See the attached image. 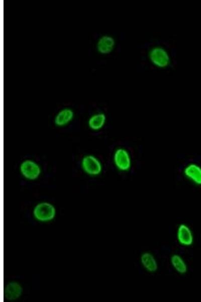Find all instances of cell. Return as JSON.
Masks as SVG:
<instances>
[{
  "instance_id": "1",
  "label": "cell",
  "mask_w": 201,
  "mask_h": 302,
  "mask_svg": "<svg viewBox=\"0 0 201 302\" xmlns=\"http://www.w3.org/2000/svg\"><path fill=\"white\" fill-rule=\"evenodd\" d=\"M151 63L159 69H165L170 64L171 58L168 52L161 46H154L148 52Z\"/></svg>"
},
{
  "instance_id": "2",
  "label": "cell",
  "mask_w": 201,
  "mask_h": 302,
  "mask_svg": "<svg viewBox=\"0 0 201 302\" xmlns=\"http://www.w3.org/2000/svg\"><path fill=\"white\" fill-rule=\"evenodd\" d=\"M113 161L116 167L121 172H128L132 167V158L125 148H117L114 153Z\"/></svg>"
},
{
  "instance_id": "13",
  "label": "cell",
  "mask_w": 201,
  "mask_h": 302,
  "mask_svg": "<svg viewBox=\"0 0 201 302\" xmlns=\"http://www.w3.org/2000/svg\"><path fill=\"white\" fill-rule=\"evenodd\" d=\"M107 121L106 116L104 113H98L92 115L89 119L88 125L91 129L99 131L105 126Z\"/></svg>"
},
{
  "instance_id": "11",
  "label": "cell",
  "mask_w": 201,
  "mask_h": 302,
  "mask_svg": "<svg viewBox=\"0 0 201 302\" xmlns=\"http://www.w3.org/2000/svg\"><path fill=\"white\" fill-rule=\"evenodd\" d=\"M173 269L178 274L184 275L188 271V266L183 258L178 254H172L170 259Z\"/></svg>"
},
{
  "instance_id": "5",
  "label": "cell",
  "mask_w": 201,
  "mask_h": 302,
  "mask_svg": "<svg viewBox=\"0 0 201 302\" xmlns=\"http://www.w3.org/2000/svg\"><path fill=\"white\" fill-rule=\"evenodd\" d=\"M82 166L86 173L92 176L100 174L103 170L101 162L97 157L91 155H87L83 158Z\"/></svg>"
},
{
  "instance_id": "7",
  "label": "cell",
  "mask_w": 201,
  "mask_h": 302,
  "mask_svg": "<svg viewBox=\"0 0 201 302\" xmlns=\"http://www.w3.org/2000/svg\"><path fill=\"white\" fill-rule=\"evenodd\" d=\"M115 46V39L110 35H105L98 39L96 44V49L99 54L107 55L114 51Z\"/></svg>"
},
{
  "instance_id": "8",
  "label": "cell",
  "mask_w": 201,
  "mask_h": 302,
  "mask_svg": "<svg viewBox=\"0 0 201 302\" xmlns=\"http://www.w3.org/2000/svg\"><path fill=\"white\" fill-rule=\"evenodd\" d=\"M183 174L194 184L201 186V166L194 163H189L184 168Z\"/></svg>"
},
{
  "instance_id": "10",
  "label": "cell",
  "mask_w": 201,
  "mask_h": 302,
  "mask_svg": "<svg viewBox=\"0 0 201 302\" xmlns=\"http://www.w3.org/2000/svg\"><path fill=\"white\" fill-rule=\"evenodd\" d=\"M74 116V112L71 109H63L56 115L55 123L58 127L65 126L73 120Z\"/></svg>"
},
{
  "instance_id": "12",
  "label": "cell",
  "mask_w": 201,
  "mask_h": 302,
  "mask_svg": "<svg viewBox=\"0 0 201 302\" xmlns=\"http://www.w3.org/2000/svg\"><path fill=\"white\" fill-rule=\"evenodd\" d=\"M23 292L22 286L16 282L10 283L7 286L5 295L6 298L9 300H15L18 299Z\"/></svg>"
},
{
  "instance_id": "4",
  "label": "cell",
  "mask_w": 201,
  "mask_h": 302,
  "mask_svg": "<svg viewBox=\"0 0 201 302\" xmlns=\"http://www.w3.org/2000/svg\"><path fill=\"white\" fill-rule=\"evenodd\" d=\"M20 171L24 177L31 180L38 179L42 173L40 166L32 160L23 161L20 166Z\"/></svg>"
},
{
  "instance_id": "3",
  "label": "cell",
  "mask_w": 201,
  "mask_h": 302,
  "mask_svg": "<svg viewBox=\"0 0 201 302\" xmlns=\"http://www.w3.org/2000/svg\"><path fill=\"white\" fill-rule=\"evenodd\" d=\"M34 214L39 221L49 222L54 219L56 214L55 207L50 203L44 202L37 205L35 208Z\"/></svg>"
},
{
  "instance_id": "9",
  "label": "cell",
  "mask_w": 201,
  "mask_h": 302,
  "mask_svg": "<svg viewBox=\"0 0 201 302\" xmlns=\"http://www.w3.org/2000/svg\"><path fill=\"white\" fill-rule=\"evenodd\" d=\"M140 262L143 268L149 273H155L158 269V261L155 256L150 252L142 253L140 257Z\"/></svg>"
},
{
  "instance_id": "6",
  "label": "cell",
  "mask_w": 201,
  "mask_h": 302,
  "mask_svg": "<svg viewBox=\"0 0 201 302\" xmlns=\"http://www.w3.org/2000/svg\"><path fill=\"white\" fill-rule=\"evenodd\" d=\"M176 239L178 243L183 247H190L194 242V236L191 228L185 224H180L176 230Z\"/></svg>"
}]
</instances>
